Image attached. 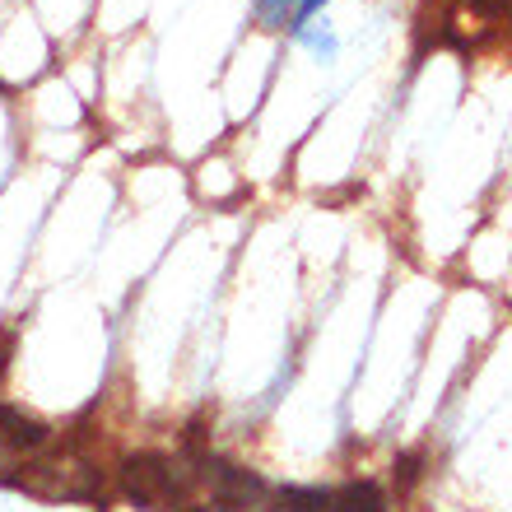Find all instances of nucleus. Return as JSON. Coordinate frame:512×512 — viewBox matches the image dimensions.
<instances>
[{"label":"nucleus","mask_w":512,"mask_h":512,"mask_svg":"<svg viewBox=\"0 0 512 512\" xmlns=\"http://www.w3.org/2000/svg\"><path fill=\"white\" fill-rule=\"evenodd\" d=\"M122 494L145 512H196L201 475L191 457H163V452H135L122 461Z\"/></svg>","instance_id":"1"},{"label":"nucleus","mask_w":512,"mask_h":512,"mask_svg":"<svg viewBox=\"0 0 512 512\" xmlns=\"http://www.w3.org/2000/svg\"><path fill=\"white\" fill-rule=\"evenodd\" d=\"M10 485L28 489V494H42V499H94L103 489V475L89 461L52 457V461H38V466H24V475H10Z\"/></svg>","instance_id":"2"},{"label":"nucleus","mask_w":512,"mask_h":512,"mask_svg":"<svg viewBox=\"0 0 512 512\" xmlns=\"http://www.w3.org/2000/svg\"><path fill=\"white\" fill-rule=\"evenodd\" d=\"M47 438H52V429L42 419L24 415L14 405H0V447L5 452H38V447H47Z\"/></svg>","instance_id":"3"},{"label":"nucleus","mask_w":512,"mask_h":512,"mask_svg":"<svg viewBox=\"0 0 512 512\" xmlns=\"http://www.w3.org/2000/svg\"><path fill=\"white\" fill-rule=\"evenodd\" d=\"M326 512H387V489L378 480H350V485L331 489Z\"/></svg>","instance_id":"4"},{"label":"nucleus","mask_w":512,"mask_h":512,"mask_svg":"<svg viewBox=\"0 0 512 512\" xmlns=\"http://www.w3.org/2000/svg\"><path fill=\"white\" fill-rule=\"evenodd\" d=\"M326 508H331V489H317V485L275 489V512H326Z\"/></svg>","instance_id":"5"},{"label":"nucleus","mask_w":512,"mask_h":512,"mask_svg":"<svg viewBox=\"0 0 512 512\" xmlns=\"http://www.w3.org/2000/svg\"><path fill=\"white\" fill-rule=\"evenodd\" d=\"M298 14V0H256V19L266 28H289Z\"/></svg>","instance_id":"6"},{"label":"nucleus","mask_w":512,"mask_h":512,"mask_svg":"<svg viewBox=\"0 0 512 512\" xmlns=\"http://www.w3.org/2000/svg\"><path fill=\"white\" fill-rule=\"evenodd\" d=\"M475 14H485V19H503V14H512V0H466Z\"/></svg>","instance_id":"7"},{"label":"nucleus","mask_w":512,"mask_h":512,"mask_svg":"<svg viewBox=\"0 0 512 512\" xmlns=\"http://www.w3.org/2000/svg\"><path fill=\"white\" fill-rule=\"evenodd\" d=\"M303 42H308L317 56H336V38H331L326 28H322V33H303Z\"/></svg>","instance_id":"8"},{"label":"nucleus","mask_w":512,"mask_h":512,"mask_svg":"<svg viewBox=\"0 0 512 512\" xmlns=\"http://www.w3.org/2000/svg\"><path fill=\"white\" fill-rule=\"evenodd\" d=\"M322 5H326V0H298V14H294V24H289V28H298V33H303V28L312 24V14L322 10Z\"/></svg>","instance_id":"9"},{"label":"nucleus","mask_w":512,"mask_h":512,"mask_svg":"<svg viewBox=\"0 0 512 512\" xmlns=\"http://www.w3.org/2000/svg\"><path fill=\"white\" fill-rule=\"evenodd\" d=\"M415 475H419V457L410 452V457H401V485H415Z\"/></svg>","instance_id":"10"}]
</instances>
